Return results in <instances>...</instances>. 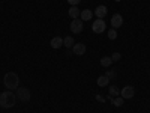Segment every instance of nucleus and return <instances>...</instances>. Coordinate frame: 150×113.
<instances>
[{"label": "nucleus", "instance_id": "obj_1", "mask_svg": "<svg viewBox=\"0 0 150 113\" xmlns=\"http://www.w3.org/2000/svg\"><path fill=\"white\" fill-rule=\"evenodd\" d=\"M3 83L5 86L8 87L9 91H15L18 89V84H20V79H18V75L15 72H6L5 74V77H3Z\"/></svg>", "mask_w": 150, "mask_h": 113}, {"label": "nucleus", "instance_id": "obj_2", "mask_svg": "<svg viewBox=\"0 0 150 113\" xmlns=\"http://www.w3.org/2000/svg\"><path fill=\"white\" fill-rule=\"evenodd\" d=\"M15 106V94L6 91L3 94H0V107L3 109H11Z\"/></svg>", "mask_w": 150, "mask_h": 113}, {"label": "nucleus", "instance_id": "obj_3", "mask_svg": "<svg viewBox=\"0 0 150 113\" xmlns=\"http://www.w3.org/2000/svg\"><path fill=\"white\" fill-rule=\"evenodd\" d=\"M134 95H135L134 86H125L123 89L120 91V97L123 99H131V98H134Z\"/></svg>", "mask_w": 150, "mask_h": 113}, {"label": "nucleus", "instance_id": "obj_4", "mask_svg": "<svg viewBox=\"0 0 150 113\" xmlns=\"http://www.w3.org/2000/svg\"><path fill=\"white\" fill-rule=\"evenodd\" d=\"M17 98L21 101H29L30 99V91L27 87H18L17 89Z\"/></svg>", "mask_w": 150, "mask_h": 113}, {"label": "nucleus", "instance_id": "obj_5", "mask_svg": "<svg viewBox=\"0 0 150 113\" xmlns=\"http://www.w3.org/2000/svg\"><path fill=\"white\" fill-rule=\"evenodd\" d=\"M92 30H93L95 33H102V32L105 30V21H104L102 18H98L96 21H93Z\"/></svg>", "mask_w": 150, "mask_h": 113}, {"label": "nucleus", "instance_id": "obj_6", "mask_svg": "<svg viewBox=\"0 0 150 113\" xmlns=\"http://www.w3.org/2000/svg\"><path fill=\"white\" fill-rule=\"evenodd\" d=\"M83 20L81 18H75L74 21H71V30L72 33H81L83 32Z\"/></svg>", "mask_w": 150, "mask_h": 113}, {"label": "nucleus", "instance_id": "obj_7", "mask_svg": "<svg viewBox=\"0 0 150 113\" xmlns=\"http://www.w3.org/2000/svg\"><path fill=\"white\" fill-rule=\"evenodd\" d=\"M107 14H108V9H107V6H104V5H99V6L95 9V15H96L98 18H104Z\"/></svg>", "mask_w": 150, "mask_h": 113}, {"label": "nucleus", "instance_id": "obj_8", "mask_svg": "<svg viewBox=\"0 0 150 113\" xmlns=\"http://www.w3.org/2000/svg\"><path fill=\"white\" fill-rule=\"evenodd\" d=\"M123 24V18H122V15L120 14H116V15H112V18H111V26L114 27V29H117V27H120Z\"/></svg>", "mask_w": 150, "mask_h": 113}, {"label": "nucleus", "instance_id": "obj_9", "mask_svg": "<svg viewBox=\"0 0 150 113\" xmlns=\"http://www.w3.org/2000/svg\"><path fill=\"white\" fill-rule=\"evenodd\" d=\"M72 50H74V54H77V56H83V54L86 53V45H84V44H81V42H78V44H75V45L72 47Z\"/></svg>", "mask_w": 150, "mask_h": 113}, {"label": "nucleus", "instance_id": "obj_10", "mask_svg": "<svg viewBox=\"0 0 150 113\" xmlns=\"http://www.w3.org/2000/svg\"><path fill=\"white\" fill-rule=\"evenodd\" d=\"M50 44H51V47H53V48H60L62 45H63V39H62L60 36H54Z\"/></svg>", "mask_w": 150, "mask_h": 113}, {"label": "nucleus", "instance_id": "obj_11", "mask_svg": "<svg viewBox=\"0 0 150 113\" xmlns=\"http://www.w3.org/2000/svg\"><path fill=\"white\" fill-rule=\"evenodd\" d=\"M80 17H81V20L83 21H89L92 17H93V12L92 11H89V9H84L81 14H80Z\"/></svg>", "mask_w": 150, "mask_h": 113}, {"label": "nucleus", "instance_id": "obj_12", "mask_svg": "<svg viewBox=\"0 0 150 113\" xmlns=\"http://www.w3.org/2000/svg\"><path fill=\"white\" fill-rule=\"evenodd\" d=\"M80 14H81V12H80V9H78L77 6H72V8L69 9V17H71L72 20L78 18V17H80Z\"/></svg>", "mask_w": 150, "mask_h": 113}, {"label": "nucleus", "instance_id": "obj_13", "mask_svg": "<svg viewBox=\"0 0 150 113\" xmlns=\"http://www.w3.org/2000/svg\"><path fill=\"white\" fill-rule=\"evenodd\" d=\"M63 45H65V47H68V48L74 47V45H75L74 38H72V36H66V38H63Z\"/></svg>", "mask_w": 150, "mask_h": 113}, {"label": "nucleus", "instance_id": "obj_14", "mask_svg": "<svg viewBox=\"0 0 150 113\" xmlns=\"http://www.w3.org/2000/svg\"><path fill=\"white\" fill-rule=\"evenodd\" d=\"M108 82H110V79L107 77V75H101V77H98V84L101 86V87L107 86V84H108Z\"/></svg>", "mask_w": 150, "mask_h": 113}, {"label": "nucleus", "instance_id": "obj_15", "mask_svg": "<svg viewBox=\"0 0 150 113\" xmlns=\"http://www.w3.org/2000/svg\"><path fill=\"white\" fill-rule=\"evenodd\" d=\"M111 64H112L111 56H104V57L101 59V65H102V67H105V68H107V67H110Z\"/></svg>", "mask_w": 150, "mask_h": 113}, {"label": "nucleus", "instance_id": "obj_16", "mask_svg": "<svg viewBox=\"0 0 150 113\" xmlns=\"http://www.w3.org/2000/svg\"><path fill=\"white\" fill-rule=\"evenodd\" d=\"M108 94H110V97H117V95H120V89L117 86H111Z\"/></svg>", "mask_w": 150, "mask_h": 113}, {"label": "nucleus", "instance_id": "obj_17", "mask_svg": "<svg viewBox=\"0 0 150 113\" xmlns=\"http://www.w3.org/2000/svg\"><path fill=\"white\" fill-rule=\"evenodd\" d=\"M112 104H114L116 107H120V106L123 104V98H122V97H119V98H112Z\"/></svg>", "mask_w": 150, "mask_h": 113}, {"label": "nucleus", "instance_id": "obj_18", "mask_svg": "<svg viewBox=\"0 0 150 113\" xmlns=\"http://www.w3.org/2000/svg\"><path fill=\"white\" fill-rule=\"evenodd\" d=\"M108 38L112 41V39H116L117 38V32L114 30V29H110V32H108Z\"/></svg>", "mask_w": 150, "mask_h": 113}, {"label": "nucleus", "instance_id": "obj_19", "mask_svg": "<svg viewBox=\"0 0 150 113\" xmlns=\"http://www.w3.org/2000/svg\"><path fill=\"white\" fill-rule=\"evenodd\" d=\"M120 53H112V56H111V59H112V62H119L120 60Z\"/></svg>", "mask_w": 150, "mask_h": 113}, {"label": "nucleus", "instance_id": "obj_20", "mask_svg": "<svg viewBox=\"0 0 150 113\" xmlns=\"http://www.w3.org/2000/svg\"><path fill=\"white\" fill-rule=\"evenodd\" d=\"M80 2H81V0H68V3H71L72 6H77Z\"/></svg>", "mask_w": 150, "mask_h": 113}, {"label": "nucleus", "instance_id": "obj_21", "mask_svg": "<svg viewBox=\"0 0 150 113\" xmlns=\"http://www.w3.org/2000/svg\"><path fill=\"white\" fill-rule=\"evenodd\" d=\"M107 77H108V79L114 77V72H112V71H107Z\"/></svg>", "mask_w": 150, "mask_h": 113}]
</instances>
